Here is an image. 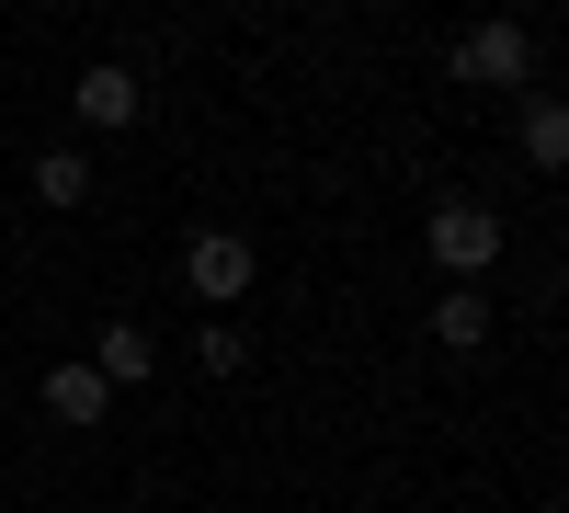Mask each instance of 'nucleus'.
I'll use <instances>...</instances> for the list:
<instances>
[{
	"mask_svg": "<svg viewBox=\"0 0 569 513\" xmlns=\"http://www.w3.org/2000/svg\"><path fill=\"white\" fill-rule=\"evenodd\" d=\"M251 274H262V251L240 240V228H194V240H182V286H194L206 308H240Z\"/></svg>",
	"mask_w": 569,
	"mask_h": 513,
	"instance_id": "obj_1",
	"label": "nucleus"
},
{
	"mask_svg": "<svg viewBox=\"0 0 569 513\" xmlns=\"http://www.w3.org/2000/svg\"><path fill=\"white\" fill-rule=\"evenodd\" d=\"M433 263H445V274H490V263H501V217L467 206V195L433 206Z\"/></svg>",
	"mask_w": 569,
	"mask_h": 513,
	"instance_id": "obj_2",
	"label": "nucleus"
},
{
	"mask_svg": "<svg viewBox=\"0 0 569 513\" xmlns=\"http://www.w3.org/2000/svg\"><path fill=\"white\" fill-rule=\"evenodd\" d=\"M525 69H536V46L512 34V23H467V34H456V80H479V91H512Z\"/></svg>",
	"mask_w": 569,
	"mask_h": 513,
	"instance_id": "obj_3",
	"label": "nucleus"
},
{
	"mask_svg": "<svg viewBox=\"0 0 569 513\" xmlns=\"http://www.w3.org/2000/svg\"><path fill=\"white\" fill-rule=\"evenodd\" d=\"M46 411H58L69 434H91V423H103V411H114V388L91 377V365H46Z\"/></svg>",
	"mask_w": 569,
	"mask_h": 513,
	"instance_id": "obj_4",
	"label": "nucleus"
},
{
	"mask_svg": "<svg viewBox=\"0 0 569 513\" xmlns=\"http://www.w3.org/2000/svg\"><path fill=\"white\" fill-rule=\"evenodd\" d=\"M149 365H160V343L137 332V319H103V354H91V377H103V388H149Z\"/></svg>",
	"mask_w": 569,
	"mask_h": 513,
	"instance_id": "obj_5",
	"label": "nucleus"
},
{
	"mask_svg": "<svg viewBox=\"0 0 569 513\" xmlns=\"http://www.w3.org/2000/svg\"><path fill=\"white\" fill-rule=\"evenodd\" d=\"M433 343H445V354H479V343H490V297H479V286L433 297Z\"/></svg>",
	"mask_w": 569,
	"mask_h": 513,
	"instance_id": "obj_6",
	"label": "nucleus"
},
{
	"mask_svg": "<svg viewBox=\"0 0 569 513\" xmlns=\"http://www.w3.org/2000/svg\"><path fill=\"white\" fill-rule=\"evenodd\" d=\"M80 126H137V69H80Z\"/></svg>",
	"mask_w": 569,
	"mask_h": 513,
	"instance_id": "obj_7",
	"label": "nucleus"
},
{
	"mask_svg": "<svg viewBox=\"0 0 569 513\" xmlns=\"http://www.w3.org/2000/svg\"><path fill=\"white\" fill-rule=\"evenodd\" d=\"M525 160H536V171L569 160V103H558V91H536V103H525Z\"/></svg>",
	"mask_w": 569,
	"mask_h": 513,
	"instance_id": "obj_8",
	"label": "nucleus"
},
{
	"mask_svg": "<svg viewBox=\"0 0 569 513\" xmlns=\"http://www.w3.org/2000/svg\"><path fill=\"white\" fill-rule=\"evenodd\" d=\"M34 195H46V206H80V195H91V160H80V149H34Z\"/></svg>",
	"mask_w": 569,
	"mask_h": 513,
	"instance_id": "obj_9",
	"label": "nucleus"
},
{
	"mask_svg": "<svg viewBox=\"0 0 569 513\" xmlns=\"http://www.w3.org/2000/svg\"><path fill=\"white\" fill-rule=\"evenodd\" d=\"M194 365H206V377H240V365H251L240 319H206V332H194Z\"/></svg>",
	"mask_w": 569,
	"mask_h": 513,
	"instance_id": "obj_10",
	"label": "nucleus"
}]
</instances>
